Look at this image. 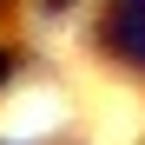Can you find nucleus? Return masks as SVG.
Returning <instances> with one entry per match:
<instances>
[{
	"mask_svg": "<svg viewBox=\"0 0 145 145\" xmlns=\"http://www.w3.org/2000/svg\"><path fill=\"white\" fill-rule=\"evenodd\" d=\"M7 66H13V59H7V53H0V72H7Z\"/></svg>",
	"mask_w": 145,
	"mask_h": 145,
	"instance_id": "1",
	"label": "nucleus"
}]
</instances>
